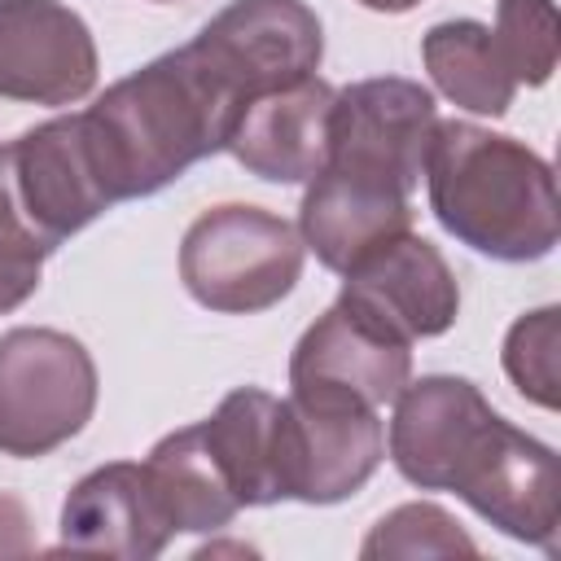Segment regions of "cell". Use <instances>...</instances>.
Instances as JSON below:
<instances>
[{
  "label": "cell",
  "instance_id": "cell-9",
  "mask_svg": "<svg viewBox=\"0 0 561 561\" xmlns=\"http://www.w3.org/2000/svg\"><path fill=\"white\" fill-rule=\"evenodd\" d=\"M0 175L18 215L48 250L88 228L101 210H110V197L101 193L83 149L79 114L48 118L0 145Z\"/></svg>",
  "mask_w": 561,
  "mask_h": 561
},
{
  "label": "cell",
  "instance_id": "cell-21",
  "mask_svg": "<svg viewBox=\"0 0 561 561\" xmlns=\"http://www.w3.org/2000/svg\"><path fill=\"white\" fill-rule=\"evenodd\" d=\"M557 316H561L557 307H539L522 316L504 337V373L539 408H557V342H561Z\"/></svg>",
  "mask_w": 561,
  "mask_h": 561
},
{
  "label": "cell",
  "instance_id": "cell-17",
  "mask_svg": "<svg viewBox=\"0 0 561 561\" xmlns=\"http://www.w3.org/2000/svg\"><path fill=\"white\" fill-rule=\"evenodd\" d=\"M421 61L434 79V88L456 101L469 114H508L517 79L495 44V31L473 18H451L425 31L421 39Z\"/></svg>",
  "mask_w": 561,
  "mask_h": 561
},
{
  "label": "cell",
  "instance_id": "cell-19",
  "mask_svg": "<svg viewBox=\"0 0 561 561\" xmlns=\"http://www.w3.org/2000/svg\"><path fill=\"white\" fill-rule=\"evenodd\" d=\"M359 557L364 561H377V557H478V543L460 530V522L447 508H438L430 500H412V504L390 508L368 530V539L359 543Z\"/></svg>",
  "mask_w": 561,
  "mask_h": 561
},
{
  "label": "cell",
  "instance_id": "cell-3",
  "mask_svg": "<svg viewBox=\"0 0 561 561\" xmlns=\"http://www.w3.org/2000/svg\"><path fill=\"white\" fill-rule=\"evenodd\" d=\"M421 175L434 219L469 250L504 263L552 254L561 232L557 175L530 145L447 118L434 123Z\"/></svg>",
  "mask_w": 561,
  "mask_h": 561
},
{
  "label": "cell",
  "instance_id": "cell-5",
  "mask_svg": "<svg viewBox=\"0 0 561 561\" xmlns=\"http://www.w3.org/2000/svg\"><path fill=\"white\" fill-rule=\"evenodd\" d=\"M96 412V364L61 329L0 333V451L35 460L70 443Z\"/></svg>",
  "mask_w": 561,
  "mask_h": 561
},
{
  "label": "cell",
  "instance_id": "cell-13",
  "mask_svg": "<svg viewBox=\"0 0 561 561\" xmlns=\"http://www.w3.org/2000/svg\"><path fill=\"white\" fill-rule=\"evenodd\" d=\"M342 294L377 311L390 329H399L408 342L438 337L460 316V285L438 245L416 237L412 228L373 245L364 259H355L342 272Z\"/></svg>",
  "mask_w": 561,
  "mask_h": 561
},
{
  "label": "cell",
  "instance_id": "cell-18",
  "mask_svg": "<svg viewBox=\"0 0 561 561\" xmlns=\"http://www.w3.org/2000/svg\"><path fill=\"white\" fill-rule=\"evenodd\" d=\"M276 408L280 399H272L259 386H237L219 399V408L202 421L206 443L215 447L241 508L254 504H276V478H272V434H276Z\"/></svg>",
  "mask_w": 561,
  "mask_h": 561
},
{
  "label": "cell",
  "instance_id": "cell-22",
  "mask_svg": "<svg viewBox=\"0 0 561 561\" xmlns=\"http://www.w3.org/2000/svg\"><path fill=\"white\" fill-rule=\"evenodd\" d=\"M48 254L53 250L18 215V206L4 188V175H0V316L22 307L39 289V272H44Z\"/></svg>",
  "mask_w": 561,
  "mask_h": 561
},
{
  "label": "cell",
  "instance_id": "cell-4",
  "mask_svg": "<svg viewBox=\"0 0 561 561\" xmlns=\"http://www.w3.org/2000/svg\"><path fill=\"white\" fill-rule=\"evenodd\" d=\"M302 237L263 206L228 202L202 210L180 241L184 289L224 316L276 307L302 276Z\"/></svg>",
  "mask_w": 561,
  "mask_h": 561
},
{
  "label": "cell",
  "instance_id": "cell-11",
  "mask_svg": "<svg viewBox=\"0 0 561 561\" xmlns=\"http://www.w3.org/2000/svg\"><path fill=\"white\" fill-rule=\"evenodd\" d=\"M197 39L224 61V70L254 96L316 75L324 53L320 18L302 0H232Z\"/></svg>",
  "mask_w": 561,
  "mask_h": 561
},
{
  "label": "cell",
  "instance_id": "cell-2",
  "mask_svg": "<svg viewBox=\"0 0 561 561\" xmlns=\"http://www.w3.org/2000/svg\"><path fill=\"white\" fill-rule=\"evenodd\" d=\"M245 105L250 92L197 35L110 83L79 114L83 149L110 206L149 197L219 153Z\"/></svg>",
  "mask_w": 561,
  "mask_h": 561
},
{
  "label": "cell",
  "instance_id": "cell-6",
  "mask_svg": "<svg viewBox=\"0 0 561 561\" xmlns=\"http://www.w3.org/2000/svg\"><path fill=\"white\" fill-rule=\"evenodd\" d=\"M386 456L377 408L289 390L276 408L272 478L280 500L337 504L355 495Z\"/></svg>",
  "mask_w": 561,
  "mask_h": 561
},
{
  "label": "cell",
  "instance_id": "cell-16",
  "mask_svg": "<svg viewBox=\"0 0 561 561\" xmlns=\"http://www.w3.org/2000/svg\"><path fill=\"white\" fill-rule=\"evenodd\" d=\"M145 473H149L175 535L224 530L241 513V500H237L215 447L206 443L202 421L158 438L153 451L145 456Z\"/></svg>",
  "mask_w": 561,
  "mask_h": 561
},
{
  "label": "cell",
  "instance_id": "cell-14",
  "mask_svg": "<svg viewBox=\"0 0 561 561\" xmlns=\"http://www.w3.org/2000/svg\"><path fill=\"white\" fill-rule=\"evenodd\" d=\"M333 92H337L333 83H324L320 75H307L298 83L254 96L237 114L224 149L250 175L272 180V184H302L320 175L329 158Z\"/></svg>",
  "mask_w": 561,
  "mask_h": 561
},
{
  "label": "cell",
  "instance_id": "cell-12",
  "mask_svg": "<svg viewBox=\"0 0 561 561\" xmlns=\"http://www.w3.org/2000/svg\"><path fill=\"white\" fill-rule=\"evenodd\" d=\"M175 539L171 517L136 460H114L83 473L61 504L57 552L83 557H127L149 561Z\"/></svg>",
  "mask_w": 561,
  "mask_h": 561
},
{
  "label": "cell",
  "instance_id": "cell-15",
  "mask_svg": "<svg viewBox=\"0 0 561 561\" xmlns=\"http://www.w3.org/2000/svg\"><path fill=\"white\" fill-rule=\"evenodd\" d=\"M408 228H412L408 193L333 167H320V175H311V188L302 193V210H298V237L307 250H316V259L329 272H346L373 245Z\"/></svg>",
  "mask_w": 561,
  "mask_h": 561
},
{
  "label": "cell",
  "instance_id": "cell-1",
  "mask_svg": "<svg viewBox=\"0 0 561 561\" xmlns=\"http://www.w3.org/2000/svg\"><path fill=\"white\" fill-rule=\"evenodd\" d=\"M390 460L421 491H456L504 535L557 552V451L508 425L473 381L421 377L394 394Z\"/></svg>",
  "mask_w": 561,
  "mask_h": 561
},
{
  "label": "cell",
  "instance_id": "cell-24",
  "mask_svg": "<svg viewBox=\"0 0 561 561\" xmlns=\"http://www.w3.org/2000/svg\"><path fill=\"white\" fill-rule=\"evenodd\" d=\"M364 9H373V13H408L412 4H421V0H359Z\"/></svg>",
  "mask_w": 561,
  "mask_h": 561
},
{
  "label": "cell",
  "instance_id": "cell-8",
  "mask_svg": "<svg viewBox=\"0 0 561 561\" xmlns=\"http://www.w3.org/2000/svg\"><path fill=\"white\" fill-rule=\"evenodd\" d=\"M412 381V342L390 329L364 302L337 294V302L307 324L289 355V390L329 394L351 403H394Z\"/></svg>",
  "mask_w": 561,
  "mask_h": 561
},
{
  "label": "cell",
  "instance_id": "cell-10",
  "mask_svg": "<svg viewBox=\"0 0 561 561\" xmlns=\"http://www.w3.org/2000/svg\"><path fill=\"white\" fill-rule=\"evenodd\" d=\"M96 83V39L61 0H0V96L75 105Z\"/></svg>",
  "mask_w": 561,
  "mask_h": 561
},
{
  "label": "cell",
  "instance_id": "cell-7",
  "mask_svg": "<svg viewBox=\"0 0 561 561\" xmlns=\"http://www.w3.org/2000/svg\"><path fill=\"white\" fill-rule=\"evenodd\" d=\"M434 96L412 79H359L333 92L329 114V158L324 167L390 184L412 197L425 171V149L434 136Z\"/></svg>",
  "mask_w": 561,
  "mask_h": 561
},
{
  "label": "cell",
  "instance_id": "cell-23",
  "mask_svg": "<svg viewBox=\"0 0 561 561\" xmlns=\"http://www.w3.org/2000/svg\"><path fill=\"white\" fill-rule=\"evenodd\" d=\"M35 535H31V513L18 495L0 491V557H31Z\"/></svg>",
  "mask_w": 561,
  "mask_h": 561
},
{
  "label": "cell",
  "instance_id": "cell-20",
  "mask_svg": "<svg viewBox=\"0 0 561 561\" xmlns=\"http://www.w3.org/2000/svg\"><path fill=\"white\" fill-rule=\"evenodd\" d=\"M495 44L517 83L539 88L557 70V9L552 0H500L495 4Z\"/></svg>",
  "mask_w": 561,
  "mask_h": 561
}]
</instances>
